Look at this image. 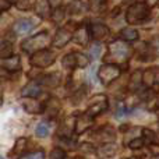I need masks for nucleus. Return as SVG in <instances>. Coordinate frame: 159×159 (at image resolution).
I'll return each mask as SVG.
<instances>
[{
	"label": "nucleus",
	"mask_w": 159,
	"mask_h": 159,
	"mask_svg": "<svg viewBox=\"0 0 159 159\" xmlns=\"http://www.w3.org/2000/svg\"><path fill=\"white\" fill-rule=\"evenodd\" d=\"M144 60H151V59L159 57V38H154L148 45H147L145 53H144Z\"/></svg>",
	"instance_id": "nucleus-14"
},
{
	"label": "nucleus",
	"mask_w": 159,
	"mask_h": 159,
	"mask_svg": "<svg viewBox=\"0 0 159 159\" xmlns=\"http://www.w3.org/2000/svg\"><path fill=\"white\" fill-rule=\"evenodd\" d=\"M116 152H117V147H116V144H113V143L103 144V145L99 148V154H101L102 157L112 158L116 155Z\"/></svg>",
	"instance_id": "nucleus-21"
},
{
	"label": "nucleus",
	"mask_w": 159,
	"mask_h": 159,
	"mask_svg": "<svg viewBox=\"0 0 159 159\" xmlns=\"http://www.w3.org/2000/svg\"><path fill=\"white\" fill-rule=\"evenodd\" d=\"M120 38L121 41H126V42H134L138 39V32L137 30L131 27H126L120 31Z\"/></svg>",
	"instance_id": "nucleus-19"
},
{
	"label": "nucleus",
	"mask_w": 159,
	"mask_h": 159,
	"mask_svg": "<svg viewBox=\"0 0 159 159\" xmlns=\"http://www.w3.org/2000/svg\"><path fill=\"white\" fill-rule=\"evenodd\" d=\"M155 82V74L154 70H145L143 73V84H145L147 87H151Z\"/></svg>",
	"instance_id": "nucleus-27"
},
{
	"label": "nucleus",
	"mask_w": 159,
	"mask_h": 159,
	"mask_svg": "<svg viewBox=\"0 0 159 159\" xmlns=\"http://www.w3.org/2000/svg\"><path fill=\"white\" fill-rule=\"evenodd\" d=\"M89 34L93 39L96 41H101V39H105L107 35L110 34L109 28L106 27L105 24H101V22H95L89 27Z\"/></svg>",
	"instance_id": "nucleus-11"
},
{
	"label": "nucleus",
	"mask_w": 159,
	"mask_h": 159,
	"mask_svg": "<svg viewBox=\"0 0 159 159\" xmlns=\"http://www.w3.org/2000/svg\"><path fill=\"white\" fill-rule=\"evenodd\" d=\"M49 159H66V154H64L63 148H55L50 151Z\"/></svg>",
	"instance_id": "nucleus-33"
},
{
	"label": "nucleus",
	"mask_w": 159,
	"mask_h": 159,
	"mask_svg": "<svg viewBox=\"0 0 159 159\" xmlns=\"http://www.w3.org/2000/svg\"><path fill=\"white\" fill-rule=\"evenodd\" d=\"M130 55H131V48L129 46V43H126V41L119 39V41H113L109 45V52L105 56V61L110 64L126 63Z\"/></svg>",
	"instance_id": "nucleus-1"
},
{
	"label": "nucleus",
	"mask_w": 159,
	"mask_h": 159,
	"mask_svg": "<svg viewBox=\"0 0 159 159\" xmlns=\"http://www.w3.org/2000/svg\"><path fill=\"white\" fill-rule=\"evenodd\" d=\"M10 2H14V0H10Z\"/></svg>",
	"instance_id": "nucleus-44"
},
{
	"label": "nucleus",
	"mask_w": 159,
	"mask_h": 159,
	"mask_svg": "<svg viewBox=\"0 0 159 159\" xmlns=\"http://www.w3.org/2000/svg\"><path fill=\"white\" fill-rule=\"evenodd\" d=\"M50 43V35L48 32H39L31 38L25 39L21 43V48L27 53H35L38 50H42Z\"/></svg>",
	"instance_id": "nucleus-3"
},
{
	"label": "nucleus",
	"mask_w": 159,
	"mask_h": 159,
	"mask_svg": "<svg viewBox=\"0 0 159 159\" xmlns=\"http://www.w3.org/2000/svg\"><path fill=\"white\" fill-rule=\"evenodd\" d=\"M149 6L145 2H137L134 4H131L126 11V21L129 24H141V22L147 21L149 18Z\"/></svg>",
	"instance_id": "nucleus-2"
},
{
	"label": "nucleus",
	"mask_w": 159,
	"mask_h": 159,
	"mask_svg": "<svg viewBox=\"0 0 159 159\" xmlns=\"http://www.w3.org/2000/svg\"><path fill=\"white\" fill-rule=\"evenodd\" d=\"M49 131H50L49 123H46V121H42V123H39L38 127H36L35 134L38 135V137H41V138H45V137H48Z\"/></svg>",
	"instance_id": "nucleus-25"
},
{
	"label": "nucleus",
	"mask_w": 159,
	"mask_h": 159,
	"mask_svg": "<svg viewBox=\"0 0 159 159\" xmlns=\"http://www.w3.org/2000/svg\"><path fill=\"white\" fill-rule=\"evenodd\" d=\"M127 159H137V158H127Z\"/></svg>",
	"instance_id": "nucleus-42"
},
{
	"label": "nucleus",
	"mask_w": 159,
	"mask_h": 159,
	"mask_svg": "<svg viewBox=\"0 0 159 159\" xmlns=\"http://www.w3.org/2000/svg\"><path fill=\"white\" fill-rule=\"evenodd\" d=\"M115 135H116L115 134V130H113L110 126H107V127H103V129L98 130L96 133H93L92 138L103 145V144H107V143H113Z\"/></svg>",
	"instance_id": "nucleus-8"
},
{
	"label": "nucleus",
	"mask_w": 159,
	"mask_h": 159,
	"mask_svg": "<svg viewBox=\"0 0 159 159\" xmlns=\"http://www.w3.org/2000/svg\"><path fill=\"white\" fill-rule=\"evenodd\" d=\"M39 93H41V87H39L38 84H34V82L25 85L21 91V95L24 96V98H36Z\"/></svg>",
	"instance_id": "nucleus-18"
},
{
	"label": "nucleus",
	"mask_w": 159,
	"mask_h": 159,
	"mask_svg": "<svg viewBox=\"0 0 159 159\" xmlns=\"http://www.w3.org/2000/svg\"><path fill=\"white\" fill-rule=\"evenodd\" d=\"M107 0H89V8L95 13H101L106 7Z\"/></svg>",
	"instance_id": "nucleus-26"
},
{
	"label": "nucleus",
	"mask_w": 159,
	"mask_h": 159,
	"mask_svg": "<svg viewBox=\"0 0 159 159\" xmlns=\"http://www.w3.org/2000/svg\"><path fill=\"white\" fill-rule=\"evenodd\" d=\"M101 52H102V45L98 43V42L92 43V46H91V49H89V55H91V57H92L93 60L99 59V56H101Z\"/></svg>",
	"instance_id": "nucleus-30"
},
{
	"label": "nucleus",
	"mask_w": 159,
	"mask_h": 159,
	"mask_svg": "<svg viewBox=\"0 0 159 159\" xmlns=\"http://www.w3.org/2000/svg\"><path fill=\"white\" fill-rule=\"evenodd\" d=\"M154 74H155V82L159 84V67L157 70H154Z\"/></svg>",
	"instance_id": "nucleus-39"
},
{
	"label": "nucleus",
	"mask_w": 159,
	"mask_h": 159,
	"mask_svg": "<svg viewBox=\"0 0 159 159\" xmlns=\"http://www.w3.org/2000/svg\"><path fill=\"white\" fill-rule=\"evenodd\" d=\"M61 64L64 69L67 70H73L77 67V60H75V53H69L61 59Z\"/></svg>",
	"instance_id": "nucleus-22"
},
{
	"label": "nucleus",
	"mask_w": 159,
	"mask_h": 159,
	"mask_svg": "<svg viewBox=\"0 0 159 159\" xmlns=\"http://www.w3.org/2000/svg\"><path fill=\"white\" fill-rule=\"evenodd\" d=\"M27 141H28L27 138H18L16 143V147L13 149V154H21L25 149V147H27Z\"/></svg>",
	"instance_id": "nucleus-31"
},
{
	"label": "nucleus",
	"mask_w": 159,
	"mask_h": 159,
	"mask_svg": "<svg viewBox=\"0 0 159 159\" xmlns=\"http://www.w3.org/2000/svg\"><path fill=\"white\" fill-rule=\"evenodd\" d=\"M89 38H91V34H89V28L87 25H80V27H77L73 31V39L78 45L85 46L89 42Z\"/></svg>",
	"instance_id": "nucleus-10"
},
{
	"label": "nucleus",
	"mask_w": 159,
	"mask_h": 159,
	"mask_svg": "<svg viewBox=\"0 0 159 159\" xmlns=\"http://www.w3.org/2000/svg\"><path fill=\"white\" fill-rule=\"evenodd\" d=\"M92 126H93V117L85 112L84 115H81V116H78V117H77L74 130H75V133H77V134H82L84 131L89 130Z\"/></svg>",
	"instance_id": "nucleus-9"
},
{
	"label": "nucleus",
	"mask_w": 159,
	"mask_h": 159,
	"mask_svg": "<svg viewBox=\"0 0 159 159\" xmlns=\"http://www.w3.org/2000/svg\"><path fill=\"white\" fill-rule=\"evenodd\" d=\"M141 84H143V73L141 71L133 73L131 77H130V81H129V89L130 91H137Z\"/></svg>",
	"instance_id": "nucleus-20"
},
{
	"label": "nucleus",
	"mask_w": 159,
	"mask_h": 159,
	"mask_svg": "<svg viewBox=\"0 0 159 159\" xmlns=\"http://www.w3.org/2000/svg\"><path fill=\"white\" fill-rule=\"evenodd\" d=\"M32 28H34L32 21H31V20H27V18H21L14 24V31H16L17 34H20V35L28 34L30 31H32Z\"/></svg>",
	"instance_id": "nucleus-16"
},
{
	"label": "nucleus",
	"mask_w": 159,
	"mask_h": 159,
	"mask_svg": "<svg viewBox=\"0 0 159 159\" xmlns=\"http://www.w3.org/2000/svg\"><path fill=\"white\" fill-rule=\"evenodd\" d=\"M106 109H107V98L105 95H102V93H99V95H95L89 101L87 113L91 115L92 117H95V116L101 115L102 112H105Z\"/></svg>",
	"instance_id": "nucleus-6"
},
{
	"label": "nucleus",
	"mask_w": 159,
	"mask_h": 159,
	"mask_svg": "<svg viewBox=\"0 0 159 159\" xmlns=\"http://www.w3.org/2000/svg\"><path fill=\"white\" fill-rule=\"evenodd\" d=\"M43 110L48 117H50V119L57 116V113L60 112V102H59V99L50 98L49 101L46 102V105H43Z\"/></svg>",
	"instance_id": "nucleus-13"
},
{
	"label": "nucleus",
	"mask_w": 159,
	"mask_h": 159,
	"mask_svg": "<svg viewBox=\"0 0 159 159\" xmlns=\"http://www.w3.org/2000/svg\"><path fill=\"white\" fill-rule=\"evenodd\" d=\"M69 27H70V25L57 30V32H56L55 38H53V41H52V45L55 48L66 46V45L73 39V31H74V30H71V28H69Z\"/></svg>",
	"instance_id": "nucleus-7"
},
{
	"label": "nucleus",
	"mask_w": 159,
	"mask_h": 159,
	"mask_svg": "<svg viewBox=\"0 0 159 159\" xmlns=\"http://www.w3.org/2000/svg\"><path fill=\"white\" fill-rule=\"evenodd\" d=\"M11 56V45L6 41L0 42V59H6Z\"/></svg>",
	"instance_id": "nucleus-28"
},
{
	"label": "nucleus",
	"mask_w": 159,
	"mask_h": 159,
	"mask_svg": "<svg viewBox=\"0 0 159 159\" xmlns=\"http://www.w3.org/2000/svg\"><path fill=\"white\" fill-rule=\"evenodd\" d=\"M56 60V53L52 52L49 49H42L38 52L32 53L30 59V63L34 67H39V69H45V67H49L55 63Z\"/></svg>",
	"instance_id": "nucleus-4"
},
{
	"label": "nucleus",
	"mask_w": 159,
	"mask_h": 159,
	"mask_svg": "<svg viewBox=\"0 0 159 159\" xmlns=\"http://www.w3.org/2000/svg\"><path fill=\"white\" fill-rule=\"evenodd\" d=\"M10 6H11L10 0H0V13L8 10V8H10Z\"/></svg>",
	"instance_id": "nucleus-36"
},
{
	"label": "nucleus",
	"mask_w": 159,
	"mask_h": 159,
	"mask_svg": "<svg viewBox=\"0 0 159 159\" xmlns=\"http://www.w3.org/2000/svg\"><path fill=\"white\" fill-rule=\"evenodd\" d=\"M0 159H3V157H2V155H0Z\"/></svg>",
	"instance_id": "nucleus-43"
},
{
	"label": "nucleus",
	"mask_w": 159,
	"mask_h": 159,
	"mask_svg": "<svg viewBox=\"0 0 159 159\" xmlns=\"http://www.w3.org/2000/svg\"><path fill=\"white\" fill-rule=\"evenodd\" d=\"M38 14L42 17H48V10H49V6H48V2L46 0H41V2H38Z\"/></svg>",
	"instance_id": "nucleus-32"
},
{
	"label": "nucleus",
	"mask_w": 159,
	"mask_h": 159,
	"mask_svg": "<svg viewBox=\"0 0 159 159\" xmlns=\"http://www.w3.org/2000/svg\"><path fill=\"white\" fill-rule=\"evenodd\" d=\"M60 74L59 73H52V74H45L43 77L38 78V82L42 85H46L50 88H56L60 84Z\"/></svg>",
	"instance_id": "nucleus-15"
},
{
	"label": "nucleus",
	"mask_w": 159,
	"mask_h": 159,
	"mask_svg": "<svg viewBox=\"0 0 159 159\" xmlns=\"http://www.w3.org/2000/svg\"><path fill=\"white\" fill-rule=\"evenodd\" d=\"M145 3L149 6V7H154V6H157L159 3V0H145Z\"/></svg>",
	"instance_id": "nucleus-38"
},
{
	"label": "nucleus",
	"mask_w": 159,
	"mask_h": 159,
	"mask_svg": "<svg viewBox=\"0 0 159 159\" xmlns=\"http://www.w3.org/2000/svg\"><path fill=\"white\" fill-rule=\"evenodd\" d=\"M129 147L131 149H140V148H143V147H144V140H143V138H138V137L133 138V140L129 143Z\"/></svg>",
	"instance_id": "nucleus-34"
},
{
	"label": "nucleus",
	"mask_w": 159,
	"mask_h": 159,
	"mask_svg": "<svg viewBox=\"0 0 159 159\" xmlns=\"http://www.w3.org/2000/svg\"><path fill=\"white\" fill-rule=\"evenodd\" d=\"M14 4L18 10H22V11H27V10H31L34 8L35 6V0H14Z\"/></svg>",
	"instance_id": "nucleus-23"
},
{
	"label": "nucleus",
	"mask_w": 159,
	"mask_h": 159,
	"mask_svg": "<svg viewBox=\"0 0 159 159\" xmlns=\"http://www.w3.org/2000/svg\"><path fill=\"white\" fill-rule=\"evenodd\" d=\"M20 159H45V152L43 151H35V152H31L28 155H24Z\"/></svg>",
	"instance_id": "nucleus-35"
},
{
	"label": "nucleus",
	"mask_w": 159,
	"mask_h": 159,
	"mask_svg": "<svg viewBox=\"0 0 159 159\" xmlns=\"http://www.w3.org/2000/svg\"><path fill=\"white\" fill-rule=\"evenodd\" d=\"M0 64H2V67L4 70H7V71H10V73H14L21 69V59H20V56L11 55V56H8V57L3 59Z\"/></svg>",
	"instance_id": "nucleus-12"
},
{
	"label": "nucleus",
	"mask_w": 159,
	"mask_h": 159,
	"mask_svg": "<svg viewBox=\"0 0 159 159\" xmlns=\"http://www.w3.org/2000/svg\"><path fill=\"white\" fill-rule=\"evenodd\" d=\"M74 53H75V60H77V67L84 69V67H87L88 64H89V59L85 55H82V53H80V52H74Z\"/></svg>",
	"instance_id": "nucleus-29"
},
{
	"label": "nucleus",
	"mask_w": 159,
	"mask_h": 159,
	"mask_svg": "<svg viewBox=\"0 0 159 159\" xmlns=\"http://www.w3.org/2000/svg\"><path fill=\"white\" fill-rule=\"evenodd\" d=\"M152 159H159V155H157V157H155V158H152Z\"/></svg>",
	"instance_id": "nucleus-41"
},
{
	"label": "nucleus",
	"mask_w": 159,
	"mask_h": 159,
	"mask_svg": "<svg viewBox=\"0 0 159 159\" xmlns=\"http://www.w3.org/2000/svg\"><path fill=\"white\" fill-rule=\"evenodd\" d=\"M2 103H3V98H2V95H0V106H2Z\"/></svg>",
	"instance_id": "nucleus-40"
},
{
	"label": "nucleus",
	"mask_w": 159,
	"mask_h": 159,
	"mask_svg": "<svg viewBox=\"0 0 159 159\" xmlns=\"http://www.w3.org/2000/svg\"><path fill=\"white\" fill-rule=\"evenodd\" d=\"M64 14H66V8L61 7V6H59V7H56L55 10H53L52 16H50V18L53 20V21L56 22V24H60L61 20L64 18Z\"/></svg>",
	"instance_id": "nucleus-24"
},
{
	"label": "nucleus",
	"mask_w": 159,
	"mask_h": 159,
	"mask_svg": "<svg viewBox=\"0 0 159 159\" xmlns=\"http://www.w3.org/2000/svg\"><path fill=\"white\" fill-rule=\"evenodd\" d=\"M149 149H151V152L155 157L159 155V144H149Z\"/></svg>",
	"instance_id": "nucleus-37"
},
{
	"label": "nucleus",
	"mask_w": 159,
	"mask_h": 159,
	"mask_svg": "<svg viewBox=\"0 0 159 159\" xmlns=\"http://www.w3.org/2000/svg\"><path fill=\"white\" fill-rule=\"evenodd\" d=\"M22 106L27 112L30 113H39V112H43V103L41 102L35 101L34 98H28V99H24L22 102Z\"/></svg>",
	"instance_id": "nucleus-17"
},
{
	"label": "nucleus",
	"mask_w": 159,
	"mask_h": 159,
	"mask_svg": "<svg viewBox=\"0 0 159 159\" xmlns=\"http://www.w3.org/2000/svg\"><path fill=\"white\" fill-rule=\"evenodd\" d=\"M120 74H121L120 67L116 66V64H110V63L103 64L98 70V78L103 85L112 84L116 78L120 77Z\"/></svg>",
	"instance_id": "nucleus-5"
}]
</instances>
